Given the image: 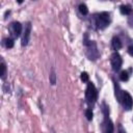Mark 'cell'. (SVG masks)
Instances as JSON below:
<instances>
[{
  "label": "cell",
  "mask_w": 133,
  "mask_h": 133,
  "mask_svg": "<svg viewBox=\"0 0 133 133\" xmlns=\"http://www.w3.org/2000/svg\"><path fill=\"white\" fill-rule=\"evenodd\" d=\"M110 23V15L106 11H103L98 15L97 17V25L100 29L106 28Z\"/></svg>",
  "instance_id": "1"
},
{
  "label": "cell",
  "mask_w": 133,
  "mask_h": 133,
  "mask_svg": "<svg viewBox=\"0 0 133 133\" xmlns=\"http://www.w3.org/2000/svg\"><path fill=\"white\" fill-rule=\"evenodd\" d=\"M85 97L88 103H94L97 100L98 97V91L95 87V85L91 82L87 83V87H86V91H85Z\"/></svg>",
  "instance_id": "2"
},
{
  "label": "cell",
  "mask_w": 133,
  "mask_h": 133,
  "mask_svg": "<svg viewBox=\"0 0 133 133\" xmlns=\"http://www.w3.org/2000/svg\"><path fill=\"white\" fill-rule=\"evenodd\" d=\"M110 62H111L112 70L117 72V71H119V69L123 64V59H122L121 55L117 52H113L110 56Z\"/></svg>",
  "instance_id": "3"
},
{
  "label": "cell",
  "mask_w": 133,
  "mask_h": 133,
  "mask_svg": "<svg viewBox=\"0 0 133 133\" xmlns=\"http://www.w3.org/2000/svg\"><path fill=\"white\" fill-rule=\"evenodd\" d=\"M122 102H123V105H124L125 109H127V110H130V109L132 108V106H133L132 97H131V95H130L128 91H123Z\"/></svg>",
  "instance_id": "4"
},
{
  "label": "cell",
  "mask_w": 133,
  "mask_h": 133,
  "mask_svg": "<svg viewBox=\"0 0 133 133\" xmlns=\"http://www.w3.org/2000/svg\"><path fill=\"white\" fill-rule=\"evenodd\" d=\"M30 32H31V23H27L25 25V29L23 31V36H22V43L21 45L24 47V46H27L28 45V42H29V38H30Z\"/></svg>",
  "instance_id": "5"
},
{
  "label": "cell",
  "mask_w": 133,
  "mask_h": 133,
  "mask_svg": "<svg viewBox=\"0 0 133 133\" xmlns=\"http://www.w3.org/2000/svg\"><path fill=\"white\" fill-rule=\"evenodd\" d=\"M22 30H23V27L20 22H14L10 24V31L12 32L14 36H16V37L20 36L22 33Z\"/></svg>",
  "instance_id": "6"
},
{
  "label": "cell",
  "mask_w": 133,
  "mask_h": 133,
  "mask_svg": "<svg viewBox=\"0 0 133 133\" xmlns=\"http://www.w3.org/2000/svg\"><path fill=\"white\" fill-rule=\"evenodd\" d=\"M103 133H113V124L107 116L103 123Z\"/></svg>",
  "instance_id": "7"
},
{
  "label": "cell",
  "mask_w": 133,
  "mask_h": 133,
  "mask_svg": "<svg viewBox=\"0 0 133 133\" xmlns=\"http://www.w3.org/2000/svg\"><path fill=\"white\" fill-rule=\"evenodd\" d=\"M111 45H112V48L114 50H119L122 48V42L119 41L118 37H113L112 38V42H111Z\"/></svg>",
  "instance_id": "8"
},
{
  "label": "cell",
  "mask_w": 133,
  "mask_h": 133,
  "mask_svg": "<svg viewBox=\"0 0 133 133\" xmlns=\"http://www.w3.org/2000/svg\"><path fill=\"white\" fill-rule=\"evenodd\" d=\"M119 10H121V12L123 14V15H129L130 12H131V7H130V5H121L119 6Z\"/></svg>",
  "instance_id": "9"
},
{
  "label": "cell",
  "mask_w": 133,
  "mask_h": 133,
  "mask_svg": "<svg viewBox=\"0 0 133 133\" xmlns=\"http://www.w3.org/2000/svg\"><path fill=\"white\" fill-rule=\"evenodd\" d=\"M79 10H80V12H81L82 15H84V16L88 14V8H87L86 4H84V3H81V4L79 5Z\"/></svg>",
  "instance_id": "10"
},
{
  "label": "cell",
  "mask_w": 133,
  "mask_h": 133,
  "mask_svg": "<svg viewBox=\"0 0 133 133\" xmlns=\"http://www.w3.org/2000/svg\"><path fill=\"white\" fill-rule=\"evenodd\" d=\"M119 78H121L122 81H127L129 79V73L127 71H123L119 75Z\"/></svg>",
  "instance_id": "11"
},
{
  "label": "cell",
  "mask_w": 133,
  "mask_h": 133,
  "mask_svg": "<svg viewBox=\"0 0 133 133\" xmlns=\"http://www.w3.org/2000/svg\"><path fill=\"white\" fill-rule=\"evenodd\" d=\"M4 43H5V47H6V48H12V47H14V39H12V38H9V37H8V38L5 39Z\"/></svg>",
  "instance_id": "12"
},
{
  "label": "cell",
  "mask_w": 133,
  "mask_h": 133,
  "mask_svg": "<svg viewBox=\"0 0 133 133\" xmlns=\"http://www.w3.org/2000/svg\"><path fill=\"white\" fill-rule=\"evenodd\" d=\"M50 83H51L52 85H54V84L56 83V75H55L54 70H52L51 75H50Z\"/></svg>",
  "instance_id": "13"
},
{
  "label": "cell",
  "mask_w": 133,
  "mask_h": 133,
  "mask_svg": "<svg viewBox=\"0 0 133 133\" xmlns=\"http://www.w3.org/2000/svg\"><path fill=\"white\" fill-rule=\"evenodd\" d=\"M85 116H86V118H87L88 121H91V119H92V111H91V109H86V111H85Z\"/></svg>",
  "instance_id": "14"
},
{
  "label": "cell",
  "mask_w": 133,
  "mask_h": 133,
  "mask_svg": "<svg viewBox=\"0 0 133 133\" xmlns=\"http://www.w3.org/2000/svg\"><path fill=\"white\" fill-rule=\"evenodd\" d=\"M80 78H81V80H82L83 82H87V81H88V75H87V73H86V72L81 73Z\"/></svg>",
  "instance_id": "15"
},
{
  "label": "cell",
  "mask_w": 133,
  "mask_h": 133,
  "mask_svg": "<svg viewBox=\"0 0 133 133\" xmlns=\"http://www.w3.org/2000/svg\"><path fill=\"white\" fill-rule=\"evenodd\" d=\"M1 66H2V74H1V78L2 79H4L5 78V75H6V66H5V64H4V62L2 61V63H1Z\"/></svg>",
  "instance_id": "16"
},
{
  "label": "cell",
  "mask_w": 133,
  "mask_h": 133,
  "mask_svg": "<svg viewBox=\"0 0 133 133\" xmlns=\"http://www.w3.org/2000/svg\"><path fill=\"white\" fill-rule=\"evenodd\" d=\"M128 52H129V54H130L131 56H133V45H130V46L128 47Z\"/></svg>",
  "instance_id": "17"
}]
</instances>
